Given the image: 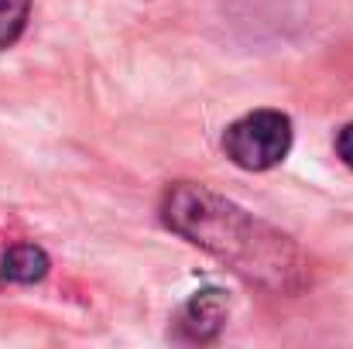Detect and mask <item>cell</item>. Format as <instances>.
Masks as SVG:
<instances>
[{
  "mask_svg": "<svg viewBox=\"0 0 353 349\" xmlns=\"http://www.w3.org/2000/svg\"><path fill=\"white\" fill-rule=\"evenodd\" d=\"M336 151H340V158L347 161V168H353V123H347V127L340 130V137H336Z\"/></svg>",
  "mask_w": 353,
  "mask_h": 349,
  "instance_id": "6",
  "label": "cell"
},
{
  "mask_svg": "<svg viewBox=\"0 0 353 349\" xmlns=\"http://www.w3.org/2000/svg\"><path fill=\"white\" fill-rule=\"evenodd\" d=\"M223 322H227V302L220 291H199L182 312V329L192 339H213Z\"/></svg>",
  "mask_w": 353,
  "mask_h": 349,
  "instance_id": "3",
  "label": "cell"
},
{
  "mask_svg": "<svg viewBox=\"0 0 353 349\" xmlns=\"http://www.w3.org/2000/svg\"><path fill=\"white\" fill-rule=\"evenodd\" d=\"M31 0H0V48H10L28 24Z\"/></svg>",
  "mask_w": 353,
  "mask_h": 349,
  "instance_id": "5",
  "label": "cell"
},
{
  "mask_svg": "<svg viewBox=\"0 0 353 349\" xmlns=\"http://www.w3.org/2000/svg\"><path fill=\"white\" fill-rule=\"evenodd\" d=\"M3 277L14 281V284H34L48 274V253L34 243H17L3 253V264H0Z\"/></svg>",
  "mask_w": 353,
  "mask_h": 349,
  "instance_id": "4",
  "label": "cell"
},
{
  "mask_svg": "<svg viewBox=\"0 0 353 349\" xmlns=\"http://www.w3.org/2000/svg\"><path fill=\"white\" fill-rule=\"evenodd\" d=\"M165 223L175 233L189 236L196 246L216 253L234 264L236 274L268 284V288H295L299 284V253L288 236L257 223L240 206L220 199L216 192L179 182L165 192L161 206Z\"/></svg>",
  "mask_w": 353,
  "mask_h": 349,
  "instance_id": "1",
  "label": "cell"
},
{
  "mask_svg": "<svg viewBox=\"0 0 353 349\" xmlns=\"http://www.w3.org/2000/svg\"><path fill=\"white\" fill-rule=\"evenodd\" d=\"M223 151L243 171H268L292 151V120L278 110H254L240 116L223 134Z\"/></svg>",
  "mask_w": 353,
  "mask_h": 349,
  "instance_id": "2",
  "label": "cell"
}]
</instances>
